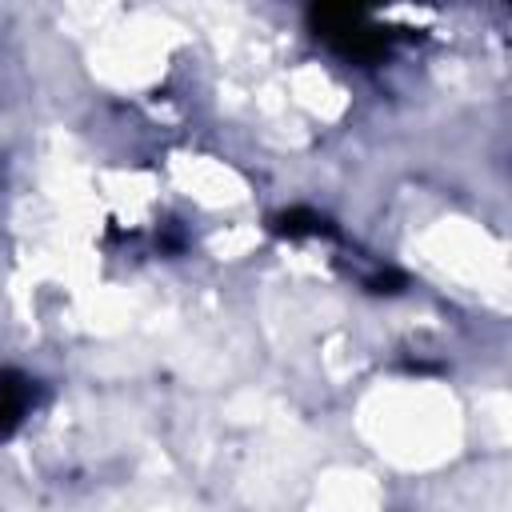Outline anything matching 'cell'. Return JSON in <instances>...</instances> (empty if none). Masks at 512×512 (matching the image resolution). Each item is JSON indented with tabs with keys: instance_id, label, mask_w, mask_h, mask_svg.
<instances>
[{
	"instance_id": "1",
	"label": "cell",
	"mask_w": 512,
	"mask_h": 512,
	"mask_svg": "<svg viewBox=\"0 0 512 512\" xmlns=\"http://www.w3.org/2000/svg\"><path fill=\"white\" fill-rule=\"evenodd\" d=\"M24 404H28V388H24V380L0 372V436H8V432L16 428Z\"/></svg>"
}]
</instances>
